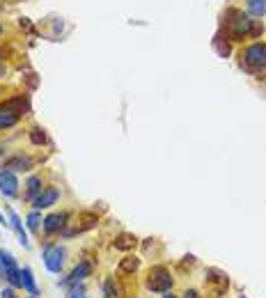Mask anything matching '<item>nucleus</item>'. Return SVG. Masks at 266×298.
<instances>
[{
  "mask_svg": "<svg viewBox=\"0 0 266 298\" xmlns=\"http://www.w3.org/2000/svg\"><path fill=\"white\" fill-rule=\"evenodd\" d=\"M30 298H37V296H30Z\"/></svg>",
  "mask_w": 266,
  "mask_h": 298,
  "instance_id": "2f4dec72",
  "label": "nucleus"
},
{
  "mask_svg": "<svg viewBox=\"0 0 266 298\" xmlns=\"http://www.w3.org/2000/svg\"><path fill=\"white\" fill-rule=\"evenodd\" d=\"M30 142L33 145H46V133H44V129H39V126H34V129H30Z\"/></svg>",
  "mask_w": 266,
  "mask_h": 298,
  "instance_id": "4be33fe9",
  "label": "nucleus"
},
{
  "mask_svg": "<svg viewBox=\"0 0 266 298\" xmlns=\"http://www.w3.org/2000/svg\"><path fill=\"white\" fill-rule=\"evenodd\" d=\"M248 2V14L250 16H264L266 14V0H246Z\"/></svg>",
  "mask_w": 266,
  "mask_h": 298,
  "instance_id": "6ab92c4d",
  "label": "nucleus"
},
{
  "mask_svg": "<svg viewBox=\"0 0 266 298\" xmlns=\"http://www.w3.org/2000/svg\"><path fill=\"white\" fill-rule=\"evenodd\" d=\"M0 298H19V296H16V289L14 287H7V289L0 292Z\"/></svg>",
  "mask_w": 266,
  "mask_h": 298,
  "instance_id": "393cba45",
  "label": "nucleus"
},
{
  "mask_svg": "<svg viewBox=\"0 0 266 298\" xmlns=\"http://www.w3.org/2000/svg\"><path fill=\"white\" fill-rule=\"evenodd\" d=\"M181 298H202V296H200V292H198V289H186V292H184V296H181Z\"/></svg>",
  "mask_w": 266,
  "mask_h": 298,
  "instance_id": "bb28decb",
  "label": "nucleus"
},
{
  "mask_svg": "<svg viewBox=\"0 0 266 298\" xmlns=\"http://www.w3.org/2000/svg\"><path fill=\"white\" fill-rule=\"evenodd\" d=\"M140 264H142V259L135 257V255H127L124 259H120V273H124V275H133V273L140 268Z\"/></svg>",
  "mask_w": 266,
  "mask_h": 298,
  "instance_id": "f3484780",
  "label": "nucleus"
},
{
  "mask_svg": "<svg viewBox=\"0 0 266 298\" xmlns=\"http://www.w3.org/2000/svg\"><path fill=\"white\" fill-rule=\"evenodd\" d=\"M0 193L5 198H16L19 195V179L9 170H0Z\"/></svg>",
  "mask_w": 266,
  "mask_h": 298,
  "instance_id": "1a4fd4ad",
  "label": "nucleus"
},
{
  "mask_svg": "<svg viewBox=\"0 0 266 298\" xmlns=\"http://www.w3.org/2000/svg\"><path fill=\"white\" fill-rule=\"evenodd\" d=\"M213 46H216V51H218V55L220 58H227V55H230V44H223V41L220 39H213Z\"/></svg>",
  "mask_w": 266,
  "mask_h": 298,
  "instance_id": "b1692460",
  "label": "nucleus"
},
{
  "mask_svg": "<svg viewBox=\"0 0 266 298\" xmlns=\"http://www.w3.org/2000/svg\"><path fill=\"white\" fill-rule=\"evenodd\" d=\"M241 58H243V65L250 71H262V69H266V46L264 44H250L241 53Z\"/></svg>",
  "mask_w": 266,
  "mask_h": 298,
  "instance_id": "7ed1b4c3",
  "label": "nucleus"
},
{
  "mask_svg": "<svg viewBox=\"0 0 266 298\" xmlns=\"http://www.w3.org/2000/svg\"><path fill=\"white\" fill-rule=\"evenodd\" d=\"M26 223H28V230H30V232L37 236V234H39V223H44V220H41V213L37 211V209H33V211L28 213Z\"/></svg>",
  "mask_w": 266,
  "mask_h": 298,
  "instance_id": "aec40b11",
  "label": "nucleus"
},
{
  "mask_svg": "<svg viewBox=\"0 0 266 298\" xmlns=\"http://www.w3.org/2000/svg\"><path fill=\"white\" fill-rule=\"evenodd\" d=\"M0 223H2V225H7V223H5V218H2V213H0Z\"/></svg>",
  "mask_w": 266,
  "mask_h": 298,
  "instance_id": "c756f323",
  "label": "nucleus"
},
{
  "mask_svg": "<svg viewBox=\"0 0 266 298\" xmlns=\"http://www.w3.org/2000/svg\"><path fill=\"white\" fill-rule=\"evenodd\" d=\"M34 167V159L30 156H23V154H16L12 159H7L2 163V170H9V172H28Z\"/></svg>",
  "mask_w": 266,
  "mask_h": 298,
  "instance_id": "6e6552de",
  "label": "nucleus"
},
{
  "mask_svg": "<svg viewBox=\"0 0 266 298\" xmlns=\"http://www.w3.org/2000/svg\"><path fill=\"white\" fill-rule=\"evenodd\" d=\"M262 33H264V28H262L260 23H257V21H253V28H250V34H253V37H260Z\"/></svg>",
  "mask_w": 266,
  "mask_h": 298,
  "instance_id": "a878e982",
  "label": "nucleus"
},
{
  "mask_svg": "<svg viewBox=\"0 0 266 298\" xmlns=\"http://www.w3.org/2000/svg\"><path fill=\"white\" fill-rule=\"evenodd\" d=\"M227 16H232V21H227V26L232 30L234 39H243V34H250V28H253L250 16H246L243 12H236V9H230Z\"/></svg>",
  "mask_w": 266,
  "mask_h": 298,
  "instance_id": "39448f33",
  "label": "nucleus"
},
{
  "mask_svg": "<svg viewBox=\"0 0 266 298\" xmlns=\"http://www.w3.org/2000/svg\"><path fill=\"white\" fill-rule=\"evenodd\" d=\"M66 218H69V213H51L44 218V234L48 236H53V234L62 232L66 227Z\"/></svg>",
  "mask_w": 266,
  "mask_h": 298,
  "instance_id": "9b49d317",
  "label": "nucleus"
},
{
  "mask_svg": "<svg viewBox=\"0 0 266 298\" xmlns=\"http://www.w3.org/2000/svg\"><path fill=\"white\" fill-rule=\"evenodd\" d=\"M101 292H103V296H106V298H117V296H120V287L115 285L113 278H106V280H103V285H101Z\"/></svg>",
  "mask_w": 266,
  "mask_h": 298,
  "instance_id": "412c9836",
  "label": "nucleus"
},
{
  "mask_svg": "<svg viewBox=\"0 0 266 298\" xmlns=\"http://www.w3.org/2000/svg\"><path fill=\"white\" fill-rule=\"evenodd\" d=\"M41 259H44V266L51 273H62V268L66 264V250L58 243H48L41 250Z\"/></svg>",
  "mask_w": 266,
  "mask_h": 298,
  "instance_id": "f03ea898",
  "label": "nucleus"
},
{
  "mask_svg": "<svg viewBox=\"0 0 266 298\" xmlns=\"http://www.w3.org/2000/svg\"><path fill=\"white\" fill-rule=\"evenodd\" d=\"M163 298H179V296H174L172 292H167V294H166V296H163Z\"/></svg>",
  "mask_w": 266,
  "mask_h": 298,
  "instance_id": "cd10ccee",
  "label": "nucleus"
},
{
  "mask_svg": "<svg viewBox=\"0 0 266 298\" xmlns=\"http://www.w3.org/2000/svg\"><path fill=\"white\" fill-rule=\"evenodd\" d=\"M174 278L166 266H152L145 275V289L152 294H167L172 292Z\"/></svg>",
  "mask_w": 266,
  "mask_h": 298,
  "instance_id": "f257e3e1",
  "label": "nucleus"
},
{
  "mask_svg": "<svg viewBox=\"0 0 266 298\" xmlns=\"http://www.w3.org/2000/svg\"><path fill=\"white\" fill-rule=\"evenodd\" d=\"M2 76H5V66L0 65V78H2Z\"/></svg>",
  "mask_w": 266,
  "mask_h": 298,
  "instance_id": "c85d7f7f",
  "label": "nucleus"
},
{
  "mask_svg": "<svg viewBox=\"0 0 266 298\" xmlns=\"http://www.w3.org/2000/svg\"><path fill=\"white\" fill-rule=\"evenodd\" d=\"M97 223H99V216H97V213H94V211H83L78 218H76L73 227H65L60 234L65 238H71V236H76V234L90 232L92 227H97Z\"/></svg>",
  "mask_w": 266,
  "mask_h": 298,
  "instance_id": "20e7f679",
  "label": "nucleus"
},
{
  "mask_svg": "<svg viewBox=\"0 0 266 298\" xmlns=\"http://www.w3.org/2000/svg\"><path fill=\"white\" fill-rule=\"evenodd\" d=\"M58 199H60V188H55V186H46V188L41 191L39 198L33 202V209H37V211L48 209V206H53Z\"/></svg>",
  "mask_w": 266,
  "mask_h": 298,
  "instance_id": "9d476101",
  "label": "nucleus"
},
{
  "mask_svg": "<svg viewBox=\"0 0 266 298\" xmlns=\"http://www.w3.org/2000/svg\"><path fill=\"white\" fill-rule=\"evenodd\" d=\"M41 191H44V179H41L39 174H34V177H30L26 181V193H23V198H26L28 202H34V199L41 195Z\"/></svg>",
  "mask_w": 266,
  "mask_h": 298,
  "instance_id": "f8f14e48",
  "label": "nucleus"
},
{
  "mask_svg": "<svg viewBox=\"0 0 266 298\" xmlns=\"http://www.w3.org/2000/svg\"><path fill=\"white\" fill-rule=\"evenodd\" d=\"M2 278H5L7 282H9V287H14V289H23L19 266H9V268H5V275H2Z\"/></svg>",
  "mask_w": 266,
  "mask_h": 298,
  "instance_id": "a211bd4d",
  "label": "nucleus"
},
{
  "mask_svg": "<svg viewBox=\"0 0 266 298\" xmlns=\"http://www.w3.org/2000/svg\"><path fill=\"white\" fill-rule=\"evenodd\" d=\"M94 271V266L92 262H87V259H83V262H78V264L73 266V271L69 273V278L62 280L60 287H73V285H78V282H83L85 278H90Z\"/></svg>",
  "mask_w": 266,
  "mask_h": 298,
  "instance_id": "423d86ee",
  "label": "nucleus"
},
{
  "mask_svg": "<svg viewBox=\"0 0 266 298\" xmlns=\"http://www.w3.org/2000/svg\"><path fill=\"white\" fill-rule=\"evenodd\" d=\"M21 282H23V292H28L30 296H39V289L34 285V273L30 266H23L21 268Z\"/></svg>",
  "mask_w": 266,
  "mask_h": 298,
  "instance_id": "dca6fc26",
  "label": "nucleus"
},
{
  "mask_svg": "<svg viewBox=\"0 0 266 298\" xmlns=\"http://www.w3.org/2000/svg\"><path fill=\"white\" fill-rule=\"evenodd\" d=\"M21 119V113H16L12 106H7V103H2L0 106V131L2 129H12V126L19 124Z\"/></svg>",
  "mask_w": 266,
  "mask_h": 298,
  "instance_id": "ddd939ff",
  "label": "nucleus"
},
{
  "mask_svg": "<svg viewBox=\"0 0 266 298\" xmlns=\"http://www.w3.org/2000/svg\"><path fill=\"white\" fill-rule=\"evenodd\" d=\"M138 245V236L135 234H129V232H122L113 238V248L115 250H122V252H131L133 248Z\"/></svg>",
  "mask_w": 266,
  "mask_h": 298,
  "instance_id": "4468645a",
  "label": "nucleus"
},
{
  "mask_svg": "<svg viewBox=\"0 0 266 298\" xmlns=\"http://www.w3.org/2000/svg\"><path fill=\"white\" fill-rule=\"evenodd\" d=\"M9 227L16 232V236H19V243L23 245V248H30L28 234H26V230H23V223H21V218H19V213H16V211H9Z\"/></svg>",
  "mask_w": 266,
  "mask_h": 298,
  "instance_id": "2eb2a0df",
  "label": "nucleus"
},
{
  "mask_svg": "<svg viewBox=\"0 0 266 298\" xmlns=\"http://www.w3.org/2000/svg\"><path fill=\"white\" fill-rule=\"evenodd\" d=\"M66 298H87L85 287L80 285V282H78V285H73L71 289H69V296H66Z\"/></svg>",
  "mask_w": 266,
  "mask_h": 298,
  "instance_id": "5701e85b",
  "label": "nucleus"
},
{
  "mask_svg": "<svg viewBox=\"0 0 266 298\" xmlns=\"http://www.w3.org/2000/svg\"><path fill=\"white\" fill-rule=\"evenodd\" d=\"M0 34H2V26H0Z\"/></svg>",
  "mask_w": 266,
  "mask_h": 298,
  "instance_id": "7c9ffc66",
  "label": "nucleus"
},
{
  "mask_svg": "<svg viewBox=\"0 0 266 298\" xmlns=\"http://www.w3.org/2000/svg\"><path fill=\"white\" fill-rule=\"evenodd\" d=\"M204 285H216V289H213V298H220L223 294L227 292V287H230V278H227L225 273L216 271V268H209L204 275Z\"/></svg>",
  "mask_w": 266,
  "mask_h": 298,
  "instance_id": "0eeeda50",
  "label": "nucleus"
}]
</instances>
